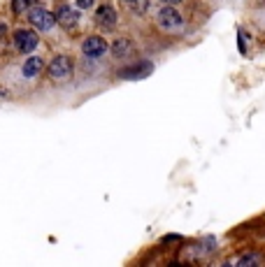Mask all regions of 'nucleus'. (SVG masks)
<instances>
[{"label":"nucleus","mask_w":265,"mask_h":267,"mask_svg":"<svg viewBox=\"0 0 265 267\" xmlns=\"http://www.w3.org/2000/svg\"><path fill=\"white\" fill-rule=\"evenodd\" d=\"M56 21H58V19H56L51 12L42 10V7H35V10L30 12V23H33L35 28H40V30H49Z\"/></svg>","instance_id":"1"},{"label":"nucleus","mask_w":265,"mask_h":267,"mask_svg":"<svg viewBox=\"0 0 265 267\" xmlns=\"http://www.w3.org/2000/svg\"><path fill=\"white\" fill-rule=\"evenodd\" d=\"M14 44H17L19 51H33L35 47H38V35L33 33V30H19L17 35H14Z\"/></svg>","instance_id":"2"},{"label":"nucleus","mask_w":265,"mask_h":267,"mask_svg":"<svg viewBox=\"0 0 265 267\" xmlns=\"http://www.w3.org/2000/svg\"><path fill=\"white\" fill-rule=\"evenodd\" d=\"M158 21L163 28H179L182 26V17H179V12L175 10V7H163V10L158 12Z\"/></svg>","instance_id":"3"},{"label":"nucleus","mask_w":265,"mask_h":267,"mask_svg":"<svg viewBox=\"0 0 265 267\" xmlns=\"http://www.w3.org/2000/svg\"><path fill=\"white\" fill-rule=\"evenodd\" d=\"M95 21H98L100 26H105V28H114V23H116V12L112 10L110 5L98 7V12H95Z\"/></svg>","instance_id":"4"},{"label":"nucleus","mask_w":265,"mask_h":267,"mask_svg":"<svg viewBox=\"0 0 265 267\" xmlns=\"http://www.w3.org/2000/svg\"><path fill=\"white\" fill-rule=\"evenodd\" d=\"M72 65H70V60L65 58V56H58V58L51 60V65H49V75L51 77H65L70 75Z\"/></svg>","instance_id":"5"},{"label":"nucleus","mask_w":265,"mask_h":267,"mask_svg":"<svg viewBox=\"0 0 265 267\" xmlns=\"http://www.w3.org/2000/svg\"><path fill=\"white\" fill-rule=\"evenodd\" d=\"M105 49H107V44L103 38H88L84 42V54L86 56H100V54H105Z\"/></svg>","instance_id":"6"},{"label":"nucleus","mask_w":265,"mask_h":267,"mask_svg":"<svg viewBox=\"0 0 265 267\" xmlns=\"http://www.w3.org/2000/svg\"><path fill=\"white\" fill-rule=\"evenodd\" d=\"M56 19H58V21L63 23V26H75V23L79 21V14L75 10H72V7H68V5H63L61 10H58V14H56Z\"/></svg>","instance_id":"7"},{"label":"nucleus","mask_w":265,"mask_h":267,"mask_svg":"<svg viewBox=\"0 0 265 267\" xmlns=\"http://www.w3.org/2000/svg\"><path fill=\"white\" fill-rule=\"evenodd\" d=\"M40 68H42V58L33 56V58H28L26 63H23V75L33 77V75H38V72H40Z\"/></svg>","instance_id":"8"},{"label":"nucleus","mask_w":265,"mask_h":267,"mask_svg":"<svg viewBox=\"0 0 265 267\" xmlns=\"http://www.w3.org/2000/svg\"><path fill=\"white\" fill-rule=\"evenodd\" d=\"M151 72V65L147 63V65H138V68H132V70H121V77H144V75H149Z\"/></svg>","instance_id":"9"},{"label":"nucleus","mask_w":265,"mask_h":267,"mask_svg":"<svg viewBox=\"0 0 265 267\" xmlns=\"http://www.w3.org/2000/svg\"><path fill=\"white\" fill-rule=\"evenodd\" d=\"M128 51H130V42H128V40H119V42L114 44V54L116 56H126Z\"/></svg>","instance_id":"10"},{"label":"nucleus","mask_w":265,"mask_h":267,"mask_svg":"<svg viewBox=\"0 0 265 267\" xmlns=\"http://www.w3.org/2000/svg\"><path fill=\"white\" fill-rule=\"evenodd\" d=\"M28 5H30V0H12V7H14V12L26 10Z\"/></svg>","instance_id":"11"},{"label":"nucleus","mask_w":265,"mask_h":267,"mask_svg":"<svg viewBox=\"0 0 265 267\" xmlns=\"http://www.w3.org/2000/svg\"><path fill=\"white\" fill-rule=\"evenodd\" d=\"M251 262H258V258H256V256H247V258L240 260V265H251Z\"/></svg>","instance_id":"12"},{"label":"nucleus","mask_w":265,"mask_h":267,"mask_svg":"<svg viewBox=\"0 0 265 267\" xmlns=\"http://www.w3.org/2000/svg\"><path fill=\"white\" fill-rule=\"evenodd\" d=\"M93 3H95V0H77V5H79V7H91Z\"/></svg>","instance_id":"13"},{"label":"nucleus","mask_w":265,"mask_h":267,"mask_svg":"<svg viewBox=\"0 0 265 267\" xmlns=\"http://www.w3.org/2000/svg\"><path fill=\"white\" fill-rule=\"evenodd\" d=\"M163 3H179V0H163Z\"/></svg>","instance_id":"14"}]
</instances>
